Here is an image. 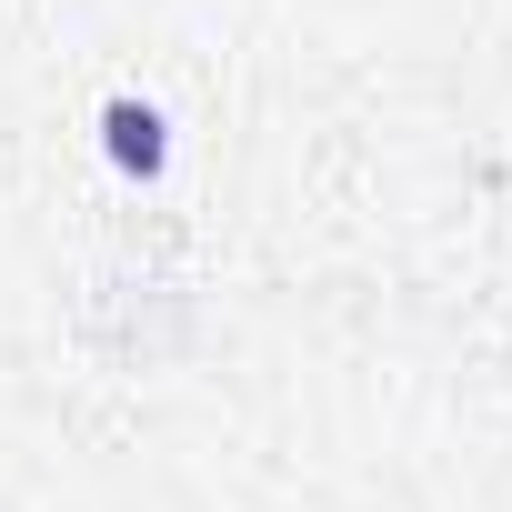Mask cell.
<instances>
[{"label":"cell","instance_id":"obj_1","mask_svg":"<svg viewBox=\"0 0 512 512\" xmlns=\"http://www.w3.org/2000/svg\"><path fill=\"white\" fill-rule=\"evenodd\" d=\"M111 131H121V161H161V141H151V111H111Z\"/></svg>","mask_w":512,"mask_h":512}]
</instances>
